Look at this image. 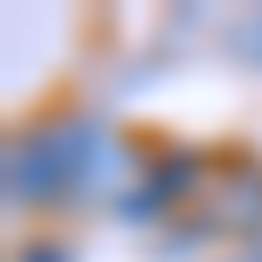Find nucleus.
Segmentation results:
<instances>
[{
  "mask_svg": "<svg viewBox=\"0 0 262 262\" xmlns=\"http://www.w3.org/2000/svg\"><path fill=\"white\" fill-rule=\"evenodd\" d=\"M97 118L62 111V118H41L28 131L7 138V200L14 207H62L83 193V159H90Z\"/></svg>",
  "mask_w": 262,
  "mask_h": 262,
  "instance_id": "f257e3e1",
  "label": "nucleus"
},
{
  "mask_svg": "<svg viewBox=\"0 0 262 262\" xmlns=\"http://www.w3.org/2000/svg\"><path fill=\"white\" fill-rule=\"evenodd\" d=\"M200 180H207V166H200V152H186V145L145 152V172H138V186H131V200L118 214L124 221H159V214H172L180 200H193Z\"/></svg>",
  "mask_w": 262,
  "mask_h": 262,
  "instance_id": "f03ea898",
  "label": "nucleus"
},
{
  "mask_svg": "<svg viewBox=\"0 0 262 262\" xmlns=\"http://www.w3.org/2000/svg\"><path fill=\"white\" fill-rule=\"evenodd\" d=\"M207 228L221 235H262V166H235L207 193Z\"/></svg>",
  "mask_w": 262,
  "mask_h": 262,
  "instance_id": "7ed1b4c3",
  "label": "nucleus"
},
{
  "mask_svg": "<svg viewBox=\"0 0 262 262\" xmlns=\"http://www.w3.org/2000/svg\"><path fill=\"white\" fill-rule=\"evenodd\" d=\"M14 262H69V249H62V242H28Z\"/></svg>",
  "mask_w": 262,
  "mask_h": 262,
  "instance_id": "20e7f679",
  "label": "nucleus"
},
{
  "mask_svg": "<svg viewBox=\"0 0 262 262\" xmlns=\"http://www.w3.org/2000/svg\"><path fill=\"white\" fill-rule=\"evenodd\" d=\"M228 262H262V249H242V255H228Z\"/></svg>",
  "mask_w": 262,
  "mask_h": 262,
  "instance_id": "39448f33",
  "label": "nucleus"
}]
</instances>
